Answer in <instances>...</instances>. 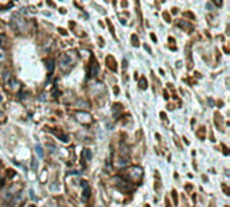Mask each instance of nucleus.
<instances>
[{
    "mask_svg": "<svg viewBox=\"0 0 230 207\" xmlns=\"http://www.w3.org/2000/svg\"><path fill=\"white\" fill-rule=\"evenodd\" d=\"M74 63V58H72V55L70 54H65V55H62V58H61V67H62L63 70H66L67 66H72Z\"/></svg>",
    "mask_w": 230,
    "mask_h": 207,
    "instance_id": "obj_1",
    "label": "nucleus"
},
{
    "mask_svg": "<svg viewBox=\"0 0 230 207\" xmlns=\"http://www.w3.org/2000/svg\"><path fill=\"white\" fill-rule=\"evenodd\" d=\"M77 120L82 124H89L92 123V116L86 112H80V113H77Z\"/></svg>",
    "mask_w": 230,
    "mask_h": 207,
    "instance_id": "obj_2",
    "label": "nucleus"
},
{
    "mask_svg": "<svg viewBox=\"0 0 230 207\" xmlns=\"http://www.w3.org/2000/svg\"><path fill=\"white\" fill-rule=\"evenodd\" d=\"M82 188H83V192H82V199L86 201L89 198V186H87L86 182H82Z\"/></svg>",
    "mask_w": 230,
    "mask_h": 207,
    "instance_id": "obj_3",
    "label": "nucleus"
},
{
    "mask_svg": "<svg viewBox=\"0 0 230 207\" xmlns=\"http://www.w3.org/2000/svg\"><path fill=\"white\" fill-rule=\"evenodd\" d=\"M90 76H92V77L98 76V65H97L96 62H94L92 65V67H90Z\"/></svg>",
    "mask_w": 230,
    "mask_h": 207,
    "instance_id": "obj_4",
    "label": "nucleus"
},
{
    "mask_svg": "<svg viewBox=\"0 0 230 207\" xmlns=\"http://www.w3.org/2000/svg\"><path fill=\"white\" fill-rule=\"evenodd\" d=\"M82 156H83V159L85 160L89 161L90 159H92V152L89 151V149H83V152H82Z\"/></svg>",
    "mask_w": 230,
    "mask_h": 207,
    "instance_id": "obj_5",
    "label": "nucleus"
},
{
    "mask_svg": "<svg viewBox=\"0 0 230 207\" xmlns=\"http://www.w3.org/2000/svg\"><path fill=\"white\" fill-rule=\"evenodd\" d=\"M54 59H49L47 61V70H49V73H53V70H54Z\"/></svg>",
    "mask_w": 230,
    "mask_h": 207,
    "instance_id": "obj_6",
    "label": "nucleus"
},
{
    "mask_svg": "<svg viewBox=\"0 0 230 207\" xmlns=\"http://www.w3.org/2000/svg\"><path fill=\"white\" fill-rule=\"evenodd\" d=\"M35 151H36V153H38V156H39V157H43V156H45V153H43V148L40 147L39 144H38V145H36V147H35Z\"/></svg>",
    "mask_w": 230,
    "mask_h": 207,
    "instance_id": "obj_7",
    "label": "nucleus"
},
{
    "mask_svg": "<svg viewBox=\"0 0 230 207\" xmlns=\"http://www.w3.org/2000/svg\"><path fill=\"white\" fill-rule=\"evenodd\" d=\"M3 79H4V82H6V85H8V83H9V81H11V79H12L11 74H9V73H6V74H3Z\"/></svg>",
    "mask_w": 230,
    "mask_h": 207,
    "instance_id": "obj_8",
    "label": "nucleus"
},
{
    "mask_svg": "<svg viewBox=\"0 0 230 207\" xmlns=\"http://www.w3.org/2000/svg\"><path fill=\"white\" fill-rule=\"evenodd\" d=\"M4 58H6V53H4V50L0 47V62H3V61H4Z\"/></svg>",
    "mask_w": 230,
    "mask_h": 207,
    "instance_id": "obj_9",
    "label": "nucleus"
},
{
    "mask_svg": "<svg viewBox=\"0 0 230 207\" xmlns=\"http://www.w3.org/2000/svg\"><path fill=\"white\" fill-rule=\"evenodd\" d=\"M30 207H35V206H30Z\"/></svg>",
    "mask_w": 230,
    "mask_h": 207,
    "instance_id": "obj_10",
    "label": "nucleus"
}]
</instances>
